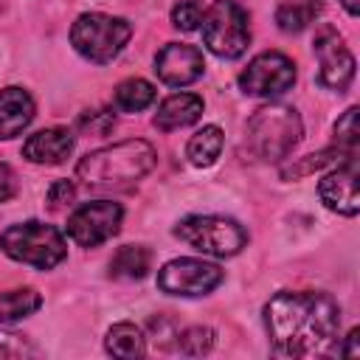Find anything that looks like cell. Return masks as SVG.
<instances>
[{
	"instance_id": "cell-1",
	"label": "cell",
	"mask_w": 360,
	"mask_h": 360,
	"mask_svg": "<svg viewBox=\"0 0 360 360\" xmlns=\"http://www.w3.org/2000/svg\"><path fill=\"white\" fill-rule=\"evenodd\" d=\"M264 326L276 354L318 357L338 343L340 309L323 292H276L264 307Z\"/></svg>"
},
{
	"instance_id": "cell-2",
	"label": "cell",
	"mask_w": 360,
	"mask_h": 360,
	"mask_svg": "<svg viewBox=\"0 0 360 360\" xmlns=\"http://www.w3.org/2000/svg\"><path fill=\"white\" fill-rule=\"evenodd\" d=\"M155 160H158V155H155L152 143H146V141H121V143L87 152L76 166V177L87 188H104V191L129 188L143 174L152 172Z\"/></svg>"
},
{
	"instance_id": "cell-3",
	"label": "cell",
	"mask_w": 360,
	"mask_h": 360,
	"mask_svg": "<svg viewBox=\"0 0 360 360\" xmlns=\"http://www.w3.org/2000/svg\"><path fill=\"white\" fill-rule=\"evenodd\" d=\"M301 141V118L287 104H267L256 110L245 129V143L253 158L278 163Z\"/></svg>"
},
{
	"instance_id": "cell-4",
	"label": "cell",
	"mask_w": 360,
	"mask_h": 360,
	"mask_svg": "<svg viewBox=\"0 0 360 360\" xmlns=\"http://www.w3.org/2000/svg\"><path fill=\"white\" fill-rule=\"evenodd\" d=\"M0 248L14 262L31 264L37 270H51L68 253L62 231L45 222H22V225L6 228L0 236Z\"/></svg>"
},
{
	"instance_id": "cell-5",
	"label": "cell",
	"mask_w": 360,
	"mask_h": 360,
	"mask_svg": "<svg viewBox=\"0 0 360 360\" xmlns=\"http://www.w3.org/2000/svg\"><path fill=\"white\" fill-rule=\"evenodd\" d=\"M129 37H132V25L124 17H110V14H101V11L82 14L70 28L73 48L96 65H104V62L115 59L124 51Z\"/></svg>"
},
{
	"instance_id": "cell-6",
	"label": "cell",
	"mask_w": 360,
	"mask_h": 360,
	"mask_svg": "<svg viewBox=\"0 0 360 360\" xmlns=\"http://www.w3.org/2000/svg\"><path fill=\"white\" fill-rule=\"evenodd\" d=\"M202 42L211 53L222 59H236L245 53L250 42L248 11L233 0H214V6L202 14Z\"/></svg>"
},
{
	"instance_id": "cell-7",
	"label": "cell",
	"mask_w": 360,
	"mask_h": 360,
	"mask_svg": "<svg viewBox=\"0 0 360 360\" xmlns=\"http://www.w3.org/2000/svg\"><path fill=\"white\" fill-rule=\"evenodd\" d=\"M174 236L208 256H233L248 242L245 228L225 217H186L177 222Z\"/></svg>"
},
{
	"instance_id": "cell-8",
	"label": "cell",
	"mask_w": 360,
	"mask_h": 360,
	"mask_svg": "<svg viewBox=\"0 0 360 360\" xmlns=\"http://www.w3.org/2000/svg\"><path fill=\"white\" fill-rule=\"evenodd\" d=\"M121 217L124 211L118 202H110V200L84 202L68 217V236L82 248H96L118 233Z\"/></svg>"
},
{
	"instance_id": "cell-9",
	"label": "cell",
	"mask_w": 360,
	"mask_h": 360,
	"mask_svg": "<svg viewBox=\"0 0 360 360\" xmlns=\"http://www.w3.org/2000/svg\"><path fill=\"white\" fill-rule=\"evenodd\" d=\"M292 82H295V65L290 56H284L278 51L259 53L239 73V87L248 96H262V98H270V96L290 90Z\"/></svg>"
},
{
	"instance_id": "cell-10",
	"label": "cell",
	"mask_w": 360,
	"mask_h": 360,
	"mask_svg": "<svg viewBox=\"0 0 360 360\" xmlns=\"http://www.w3.org/2000/svg\"><path fill=\"white\" fill-rule=\"evenodd\" d=\"M222 281V270L202 259H174L158 273V287L169 295H205Z\"/></svg>"
},
{
	"instance_id": "cell-11",
	"label": "cell",
	"mask_w": 360,
	"mask_h": 360,
	"mask_svg": "<svg viewBox=\"0 0 360 360\" xmlns=\"http://www.w3.org/2000/svg\"><path fill=\"white\" fill-rule=\"evenodd\" d=\"M315 53L321 62L318 84H323L329 90H346L352 76H354V56L343 45V39L335 28L326 25L315 34Z\"/></svg>"
},
{
	"instance_id": "cell-12",
	"label": "cell",
	"mask_w": 360,
	"mask_h": 360,
	"mask_svg": "<svg viewBox=\"0 0 360 360\" xmlns=\"http://www.w3.org/2000/svg\"><path fill=\"white\" fill-rule=\"evenodd\" d=\"M202 51L186 42H169L158 51L155 56V73L163 84L172 87H186L202 76Z\"/></svg>"
},
{
	"instance_id": "cell-13",
	"label": "cell",
	"mask_w": 360,
	"mask_h": 360,
	"mask_svg": "<svg viewBox=\"0 0 360 360\" xmlns=\"http://www.w3.org/2000/svg\"><path fill=\"white\" fill-rule=\"evenodd\" d=\"M318 194L329 211H338L343 217L357 214L360 202H357V160H354V155H349L346 163H340L321 180Z\"/></svg>"
},
{
	"instance_id": "cell-14",
	"label": "cell",
	"mask_w": 360,
	"mask_h": 360,
	"mask_svg": "<svg viewBox=\"0 0 360 360\" xmlns=\"http://www.w3.org/2000/svg\"><path fill=\"white\" fill-rule=\"evenodd\" d=\"M73 152V135L62 127H51V129H39L34 132L25 143H22V155L31 163H48L56 166L62 163L68 155Z\"/></svg>"
},
{
	"instance_id": "cell-15",
	"label": "cell",
	"mask_w": 360,
	"mask_h": 360,
	"mask_svg": "<svg viewBox=\"0 0 360 360\" xmlns=\"http://www.w3.org/2000/svg\"><path fill=\"white\" fill-rule=\"evenodd\" d=\"M34 118V98L22 87L0 90V141L20 135Z\"/></svg>"
},
{
	"instance_id": "cell-16",
	"label": "cell",
	"mask_w": 360,
	"mask_h": 360,
	"mask_svg": "<svg viewBox=\"0 0 360 360\" xmlns=\"http://www.w3.org/2000/svg\"><path fill=\"white\" fill-rule=\"evenodd\" d=\"M200 115H202V98L200 96H194V93H174V96H169L158 107L155 127L163 129V132H172V129L194 124Z\"/></svg>"
},
{
	"instance_id": "cell-17",
	"label": "cell",
	"mask_w": 360,
	"mask_h": 360,
	"mask_svg": "<svg viewBox=\"0 0 360 360\" xmlns=\"http://www.w3.org/2000/svg\"><path fill=\"white\" fill-rule=\"evenodd\" d=\"M42 307V298L37 290L22 287V290H6L0 292V323H14L28 318Z\"/></svg>"
},
{
	"instance_id": "cell-18",
	"label": "cell",
	"mask_w": 360,
	"mask_h": 360,
	"mask_svg": "<svg viewBox=\"0 0 360 360\" xmlns=\"http://www.w3.org/2000/svg\"><path fill=\"white\" fill-rule=\"evenodd\" d=\"M219 152H222V129L214 127V124H208V127H202L200 132H194L191 141H188V146H186L188 160H191L194 166H200V169L211 166V163L219 158Z\"/></svg>"
},
{
	"instance_id": "cell-19",
	"label": "cell",
	"mask_w": 360,
	"mask_h": 360,
	"mask_svg": "<svg viewBox=\"0 0 360 360\" xmlns=\"http://www.w3.org/2000/svg\"><path fill=\"white\" fill-rule=\"evenodd\" d=\"M152 264V253L141 245H124L112 262H110V276L115 278H143Z\"/></svg>"
},
{
	"instance_id": "cell-20",
	"label": "cell",
	"mask_w": 360,
	"mask_h": 360,
	"mask_svg": "<svg viewBox=\"0 0 360 360\" xmlns=\"http://www.w3.org/2000/svg\"><path fill=\"white\" fill-rule=\"evenodd\" d=\"M107 352L112 357H143L146 340L135 323H115L107 332Z\"/></svg>"
},
{
	"instance_id": "cell-21",
	"label": "cell",
	"mask_w": 360,
	"mask_h": 360,
	"mask_svg": "<svg viewBox=\"0 0 360 360\" xmlns=\"http://www.w3.org/2000/svg\"><path fill=\"white\" fill-rule=\"evenodd\" d=\"M318 11H321V0H284L276 11V22L281 31L298 34L312 22Z\"/></svg>"
},
{
	"instance_id": "cell-22",
	"label": "cell",
	"mask_w": 360,
	"mask_h": 360,
	"mask_svg": "<svg viewBox=\"0 0 360 360\" xmlns=\"http://www.w3.org/2000/svg\"><path fill=\"white\" fill-rule=\"evenodd\" d=\"M112 101L121 112H141L155 101V87L143 79H127L115 87Z\"/></svg>"
},
{
	"instance_id": "cell-23",
	"label": "cell",
	"mask_w": 360,
	"mask_h": 360,
	"mask_svg": "<svg viewBox=\"0 0 360 360\" xmlns=\"http://www.w3.org/2000/svg\"><path fill=\"white\" fill-rule=\"evenodd\" d=\"M357 107H349L338 124H335V141H338V149L346 152V155H354L357 149V141H360V127H357Z\"/></svg>"
},
{
	"instance_id": "cell-24",
	"label": "cell",
	"mask_w": 360,
	"mask_h": 360,
	"mask_svg": "<svg viewBox=\"0 0 360 360\" xmlns=\"http://www.w3.org/2000/svg\"><path fill=\"white\" fill-rule=\"evenodd\" d=\"M174 338H177V349L183 354H205L214 346V332L208 326H191V329H186L183 335H174Z\"/></svg>"
},
{
	"instance_id": "cell-25",
	"label": "cell",
	"mask_w": 360,
	"mask_h": 360,
	"mask_svg": "<svg viewBox=\"0 0 360 360\" xmlns=\"http://www.w3.org/2000/svg\"><path fill=\"white\" fill-rule=\"evenodd\" d=\"M202 14H205V8L200 0H180L172 8V25L180 31H194V28H200Z\"/></svg>"
},
{
	"instance_id": "cell-26",
	"label": "cell",
	"mask_w": 360,
	"mask_h": 360,
	"mask_svg": "<svg viewBox=\"0 0 360 360\" xmlns=\"http://www.w3.org/2000/svg\"><path fill=\"white\" fill-rule=\"evenodd\" d=\"M338 155H346V152H340V149H323V152H318V155H307V160H304L301 166H287L281 174H284V177H301V174H309V172H315V169L332 163Z\"/></svg>"
},
{
	"instance_id": "cell-27",
	"label": "cell",
	"mask_w": 360,
	"mask_h": 360,
	"mask_svg": "<svg viewBox=\"0 0 360 360\" xmlns=\"http://www.w3.org/2000/svg\"><path fill=\"white\" fill-rule=\"evenodd\" d=\"M28 354H34V346L22 335L0 329V357H14L17 360V357H28Z\"/></svg>"
},
{
	"instance_id": "cell-28",
	"label": "cell",
	"mask_w": 360,
	"mask_h": 360,
	"mask_svg": "<svg viewBox=\"0 0 360 360\" xmlns=\"http://www.w3.org/2000/svg\"><path fill=\"white\" fill-rule=\"evenodd\" d=\"M79 129H82L84 135H96V138H101V135H107V132L112 129V112H104V110L84 112V115L79 118Z\"/></svg>"
},
{
	"instance_id": "cell-29",
	"label": "cell",
	"mask_w": 360,
	"mask_h": 360,
	"mask_svg": "<svg viewBox=\"0 0 360 360\" xmlns=\"http://www.w3.org/2000/svg\"><path fill=\"white\" fill-rule=\"evenodd\" d=\"M73 197H76V188H73L70 180H56V183L48 188V205H51V208H62V205H68Z\"/></svg>"
},
{
	"instance_id": "cell-30",
	"label": "cell",
	"mask_w": 360,
	"mask_h": 360,
	"mask_svg": "<svg viewBox=\"0 0 360 360\" xmlns=\"http://www.w3.org/2000/svg\"><path fill=\"white\" fill-rule=\"evenodd\" d=\"M14 191H17V177H14V172L6 163H0V202L11 200Z\"/></svg>"
},
{
	"instance_id": "cell-31",
	"label": "cell",
	"mask_w": 360,
	"mask_h": 360,
	"mask_svg": "<svg viewBox=\"0 0 360 360\" xmlns=\"http://www.w3.org/2000/svg\"><path fill=\"white\" fill-rule=\"evenodd\" d=\"M357 338H360V332H357V329H352V332H349V338H346L349 343H346V349H343V354H346V357H357V354H360V349H357Z\"/></svg>"
},
{
	"instance_id": "cell-32",
	"label": "cell",
	"mask_w": 360,
	"mask_h": 360,
	"mask_svg": "<svg viewBox=\"0 0 360 360\" xmlns=\"http://www.w3.org/2000/svg\"><path fill=\"white\" fill-rule=\"evenodd\" d=\"M343 3V8L352 14V17H357V11H360V0H340Z\"/></svg>"
}]
</instances>
